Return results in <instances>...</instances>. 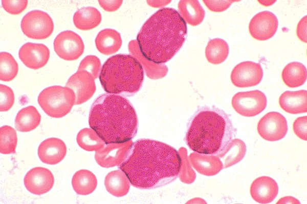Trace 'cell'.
<instances>
[{
    "mask_svg": "<svg viewBox=\"0 0 307 204\" xmlns=\"http://www.w3.org/2000/svg\"><path fill=\"white\" fill-rule=\"evenodd\" d=\"M181 166L180 155L173 147L157 140L140 138L131 145L119 168L133 187L152 190L175 180Z\"/></svg>",
    "mask_w": 307,
    "mask_h": 204,
    "instance_id": "1",
    "label": "cell"
},
{
    "mask_svg": "<svg viewBox=\"0 0 307 204\" xmlns=\"http://www.w3.org/2000/svg\"><path fill=\"white\" fill-rule=\"evenodd\" d=\"M186 22L171 8L159 9L144 23L137 36L139 48L147 60L157 64L170 60L184 44Z\"/></svg>",
    "mask_w": 307,
    "mask_h": 204,
    "instance_id": "2",
    "label": "cell"
},
{
    "mask_svg": "<svg viewBox=\"0 0 307 204\" xmlns=\"http://www.w3.org/2000/svg\"><path fill=\"white\" fill-rule=\"evenodd\" d=\"M89 124L106 145L132 139L139 127L136 111L130 101L123 95L108 93L93 101Z\"/></svg>",
    "mask_w": 307,
    "mask_h": 204,
    "instance_id": "3",
    "label": "cell"
},
{
    "mask_svg": "<svg viewBox=\"0 0 307 204\" xmlns=\"http://www.w3.org/2000/svg\"><path fill=\"white\" fill-rule=\"evenodd\" d=\"M236 134V129L224 110L203 106L189 119L184 139L195 152L217 155L226 149Z\"/></svg>",
    "mask_w": 307,
    "mask_h": 204,
    "instance_id": "4",
    "label": "cell"
},
{
    "mask_svg": "<svg viewBox=\"0 0 307 204\" xmlns=\"http://www.w3.org/2000/svg\"><path fill=\"white\" fill-rule=\"evenodd\" d=\"M144 76L143 67L136 57L118 54L103 63L99 80L106 92L132 96L142 88Z\"/></svg>",
    "mask_w": 307,
    "mask_h": 204,
    "instance_id": "5",
    "label": "cell"
},
{
    "mask_svg": "<svg viewBox=\"0 0 307 204\" xmlns=\"http://www.w3.org/2000/svg\"><path fill=\"white\" fill-rule=\"evenodd\" d=\"M74 92L68 87L52 86L44 89L38 96V103L43 111L53 118L67 115L75 105Z\"/></svg>",
    "mask_w": 307,
    "mask_h": 204,
    "instance_id": "6",
    "label": "cell"
},
{
    "mask_svg": "<svg viewBox=\"0 0 307 204\" xmlns=\"http://www.w3.org/2000/svg\"><path fill=\"white\" fill-rule=\"evenodd\" d=\"M20 27L23 33L28 37L43 39L49 37L54 30V23L46 12L34 10L27 13L22 18Z\"/></svg>",
    "mask_w": 307,
    "mask_h": 204,
    "instance_id": "7",
    "label": "cell"
},
{
    "mask_svg": "<svg viewBox=\"0 0 307 204\" xmlns=\"http://www.w3.org/2000/svg\"><path fill=\"white\" fill-rule=\"evenodd\" d=\"M267 104L265 94L258 90L237 92L231 100L234 110L246 117H253L260 114L265 110Z\"/></svg>",
    "mask_w": 307,
    "mask_h": 204,
    "instance_id": "8",
    "label": "cell"
},
{
    "mask_svg": "<svg viewBox=\"0 0 307 204\" xmlns=\"http://www.w3.org/2000/svg\"><path fill=\"white\" fill-rule=\"evenodd\" d=\"M55 53L65 60L78 59L83 53L84 45L81 37L71 30L61 32L53 43Z\"/></svg>",
    "mask_w": 307,
    "mask_h": 204,
    "instance_id": "9",
    "label": "cell"
},
{
    "mask_svg": "<svg viewBox=\"0 0 307 204\" xmlns=\"http://www.w3.org/2000/svg\"><path fill=\"white\" fill-rule=\"evenodd\" d=\"M257 130L259 135L264 139L274 141L284 137L288 127L284 116L277 112H270L259 120Z\"/></svg>",
    "mask_w": 307,
    "mask_h": 204,
    "instance_id": "10",
    "label": "cell"
},
{
    "mask_svg": "<svg viewBox=\"0 0 307 204\" xmlns=\"http://www.w3.org/2000/svg\"><path fill=\"white\" fill-rule=\"evenodd\" d=\"M263 70L261 65L252 61H245L233 69L230 78L237 87L247 88L257 85L261 81Z\"/></svg>",
    "mask_w": 307,
    "mask_h": 204,
    "instance_id": "11",
    "label": "cell"
},
{
    "mask_svg": "<svg viewBox=\"0 0 307 204\" xmlns=\"http://www.w3.org/2000/svg\"><path fill=\"white\" fill-rule=\"evenodd\" d=\"M278 26L276 16L269 11L255 14L249 25V31L252 37L258 40H266L276 33Z\"/></svg>",
    "mask_w": 307,
    "mask_h": 204,
    "instance_id": "12",
    "label": "cell"
},
{
    "mask_svg": "<svg viewBox=\"0 0 307 204\" xmlns=\"http://www.w3.org/2000/svg\"><path fill=\"white\" fill-rule=\"evenodd\" d=\"M65 86L71 88L75 93V105L85 103L93 96L96 87L95 78L86 71L77 70L68 80Z\"/></svg>",
    "mask_w": 307,
    "mask_h": 204,
    "instance_id": "13",
    "label": "cell"
},
{
    "mask_svg": "<svg viewBox=\"0 0 307 204\" xmlns=\"http://www.w3.org/2000/svg\"><path fill=\"white\" fill-rule=\"evenodd\" d=\"M24 182L29 192L40 195L51 190L54 183V177L50 170L37 167L31 169L26 173Z\"/></svg>",
    "mask_w": 307,
    "mask_h": 204,
    "instance_id": "14",
    "label": "cell"
},
{
    "mask_svg": "<svg viewBox=\"0 0 307 204\" xmlns=\"http://www.w3.org/2000/svg\"><path fill=\"white\" fill-rule=\"evenodd\" d=\"M49 48L42 44L28 42L19 49L18 56L27 67L37 70L45 66L50 58Z\"/></svg>",
    "mask_w": 307,
    "mask_h": 204,
    "instance_id": "15",
    "label": "cell"
},
{
    "mask_svg": "<svg viewBox=\"0 0 307 204\" xmlns=\"http://www.w3.org/2000/svg\"><path fill=\"white\" fill-rule=\"evenodd\" d=\"M67 151V146L63 140L51 137L40 143L38 148V155L42 162L54 165L63 159Z\"/></svg>",
    "mask_w": 307,
    "mask_h": 204,
    "instance_id": "16",
    "label": "cell"
},
{
    "mask_svg": "<svg viewBox=\"0 0 307 204\" xmlns=\"http://www.w3.org/2000/svg\"><path fill=\"white\" fill-rule=\"evenodd\" d=\"M252 198L260 203L271 202L278 193V186L276 181L267 176H262L256 178L250 186Z\"/></svg>",
    "mask_w": 307,
    "mask_h": 204,
    "instance_id": "17",
    "label": "cell"
},
{
    "mask_svg": "<svg viewBox=\"0 0 307 204\" xmlns=\"http://www.w3.org/2000/svg\"><path fill=\"white\" fill-rule=\"evenodd\" d=\"M280 107L286 112L297 114L307 112V91H286L279 98Z\"/></svg>",
    "mask_w": 307,
    "mask_h": 204,
    "instance_id": "18",
    "label": "cell"
},
{
    "mask_svg": "<svg viewBox=\"0 0 307 204\" xmlns=\"http://www.w3.org/2000/svg\"><path fill=\"white\" fill-rule=\"evenodd\" d=\"M97 50L104 55H111L117 52L122 46L120 34L116 30L106 28L99 32L95 38Z\"/></svg>",
    "mask_w": 307,
    "mask_h": 204,
    "instance_id": "19",
    "label": "cell"
},
{
    "mask_svg": "<svg viewBox=\"0 0 307 204\" xmlns=\"http://www.w3.org/2000/svg\"><path fill=\"white\" fill-rule=\"evenodd\" d=\"M128 51L141 63L145 71L146 76L152 79L162 78L168 71L165 64H155L144 57L140 52L137 40H131L128 45Z\"/></svg>",
    "mask_w": 307,
    "mask_h": 204,
    "instance_id": "20",
    "label": "cell"
},
{
    "mask_svg": "<svg viewBox=\"0 0 307 204\" xmlns=\"http://www.w3.org/2000/svg\"><path fill=\"white\" fill-rule=\"evenodd\" d=\"M192 163L200 173L213 176L224 169L220 158L217 155L202 154L196 152L191 156Z\"/></svg>",
    "mask_w": 307,
    "mask_h": 204,
    "instance_id": "21",
    "label": "cell"
},
{
    "mask_svg": "<svg viewBox=\"0 0 307 204\" xmlns=\"http://www.w3.org/2000/svg\"><path fill=\"white\" fill-rule=\"evenodd\" d=\"M179 13L186 23L195 26L204 20L205 12L197 0H181L178 5Z\"/></svg>",
    "mask_w": 307,
    "mask_h": 204,
    "instance_id": "22",
    "label": "cell"
},
{
    "mask_svg": "<svg viewBox=\"0 0 307 204\" xmlns=\"http://www.w3.org/2000/svg\"><path fill=\"white\" fill-rule=\"evenodd\" d=\"M75 26L81 30H91L98 26L102 20L101 14L96 8L82 7L78 9L73 15Z\"/></svg>",
    "mask_w": 307,
    "mask_h": 204,
    "instance_id": "23",
    "label": "cell"
},
{
    "mask_svg": "<svg viewBox=\"0 0 307 204\" xmlns=\"http://www.w3.org/2000/svg\"><path fill=\"white\" fill-rule=\"evenodd\" d=\"M41 115L33 106H29L19 110L15 119L16 129L28 132L36 129L40 124Z\"/></svg>",
    "mask_w": 307,
    "mask_h": 204,
    "instance_id": "24",
    "label": "cell"
},
{
    "mask_svg": "<svg viewBox=\"0 0 307 204\" xmlns=\"http://www.w3.org/2000/svg\"><path fill=\"white\" fill-rule=\"evenodd\" d=\"M247 151L246 144L239 138L233 139L226 149L217 156L222 161L224 169L229 168L240 161Z\"/></svg>",
    "mask_w": 307,
    "mask_h": 204,
    "instance_id": "25",
    "label": "cell"
},
{
    "mask_svg": "<svg viewBox=\"0 0 307 204\" xmlns=\"http://www.w3.org/2000/svg\"><path fill=\"white\" fill-rule=\"evenodd\" d=\"M281 77L283 83L288 87L290 88L300 87L306 80V68L300 62H291L287 64L282 70Z\"/></svg>",
    "mask_w": 307,
    "mask_h": 204,
    "instance_id": "26",
    "label": "cell"
},
{
    "mask_svg": "<svg viewBox=\"0 0 307 204\" xmlns=\"http://www.w3.org/2000/svg\"><path fill=\"white\" fill-rule=\"evenodd\" d=\"M71 183L73 190L77 194L87 195L94 191L97 187V180L91 171L81 169L73 175Z\"/></svg>",
    "mask_w": 307,
    "mask_h": 204,
    "instance_id": "27",
    "label": "cell"
},
{
    "mask_svg": "<svg viewBox=\"0 0 307 204\" xmlns=\"http://www.w3.org/2000/svg\"><path fill=\"white\" fill-rule=\"evenodd\" d=\"M229 52L228 43L223 39L215 38L210 39L205 49V56L210 63L217 65L224 62Z\"/></svg>",
    "mask_w": 307,
    "mask_h": 204,
    "instance_id": "28",
    "label": "cell"
},
{
    "mask_svg": "<svg viewBox=\"0 0 307 204\" xmlns=\"http://www.w3.org/2000/svg\"><path fill=\"white\" fill-rule=\"evenodd\" d=\"M78 146L86 151H97L104 142L92 128H85L79 131L76 136Z\"/></svg>",
    "mask_w": 307,
    "mask_h": 204,
    "instance_id": "29",
    "label": "cell"
},
{
    "mask_svg": "<svg viewBox=\"0 0 307 204\" xmlns=\"http://www.w3.org/2000/svg\"><path fill=\"white\" fill-rule=\"evenodd\" d=\"M18 65L13 56L9 53H0V79L10 81L17 75Z\"/></svg>",
    "mask_w": 307,
    "mask_h": 204,
    "instance_id": "30",
    "label": "cell"
},
{
    "mask_svg": "<svg viewBox=\"0 0 307 204\" xmlns=\"http://www.w3.org/2000/svg\"><path fill=\"white\" fill-rule=\"evenodd\" d=\"M17 144V136L15 130L5 125L0 128V152L3 154L15 153Z\"/></svg>",
    "mask_w": 307,
    "mask_h": 204,
    "instance_id": "31",
    "label": "cell"
},
{
    "mask_svg": "<svg viewBox=\"0 0 307 204\" xmlns=\"http://www.w3.org/2000/svg\"><path fill=\"white\" fill-rule=\"evenodd\" d=\"M77 70L86 71L96 79L99 76L101 71L100 60L95 55H87L80 63Z\"/></svg>",
    "mask_w": 307,
    "mask_h": 204,
    "instance_id": "32",
    "label": "cell"
},
{
    "mask_svg": "<svg viewBox=\"0 0 307 204\" xmlns=\"http://www.w3.org/2000/svg\"><path fill=\"white\" fill-rule=\"evenodd\" d=\"M15 100L12 89L5 85L0 84V111L6 112L13 106Z\"/></svg>",
    "mask_w": 307,
    "mask_h": 204,
    "instance_id": "33",
    "label": "cell"
},
{
    "mask_svg": "<svg viewBox=\"0 0 307 204\" xmlns=\"http://www.w3.org/2000/svg\"><path fill=\"white\" fill-rule=\"evenodd\" d=\"M2 5L8 13L17 15L21 13L27 7V0H2Z\"/></svg>",
    "mask_w": 307,
    "mask_h": 204,
    "instance_id": "34",
    "label": "cell"
},
{
    "mask_svg": "<svg viewBox=\"0 0 307 204\" xmlns=\"http://www.w3.org/2000/svg\"><path fill=\"white\" fill-rule=\"evenodd\" d=\"M294 133L299 138L307 140V116L306 115L297 118L293 124Z\"/></svg>",
    "mask_w": 307,
    "mask_h": 204,
    "instance_id": "35",
    "label": "cell"
},
{
    "mask_svg": "<svg viewBox=\"0 0 307 204\" xmlns=\"http://www.w3.org/2000/svg\"><path fill=\"white\" fill-rule=\"evenodd\" d=\"M203 2L210 11L215 12H220L225 11L233 3L238 1L233 0H204Z\"/></svg>",
    "mask_w": 307,
    "mask_h": 204,
    "instance_id": "36",
    "label": "cell"
},
{
    "mask_svg": "<svg viewBox=\"0 0 307 204\" xmlns=\"http://www.w3.org/2000/svg\"><path fill=\"white\" fill-rule=\"evenodd\" d=\"M98 3L100 7L107 12H114L117 10L123 3L121 0H99Z\"/></svg>",
    "mask_w": 307,
    "mask_h": 204,
    "instance_id": "37",
    "label": "cell"
},
{
    "mask_svg": "<svg viewBox=\"0 0 307 204\" xmlns=\"http://www.w3.org/2000/svg\"><path fill=\"white\" fill-rule=\"evenodd\" d=\"M306 15L303 16L298 22L297 26L296 33L298 38L304 42H307L306 39Z\"/></svg>",
    "mask_w": 307,
    "mask_h": 204,
    "instance_id": "38",
    "label": "cell"
},
{
    "mask_svg": "<svg viewBox=\"0 0 307 204\" xmlns=\"http://www.w3.org/2000/svg\"><path fill=\"white\" fill-rule=\"evenodd\" d=\"M300 201L296 199V198L293 197V196H285L281 198L280 199H279L278 200V201L276 202V203L278 204V203H281V204H284V203H294V204H297V203H300Z\"/></svg>",
    "mask_w": 307,
    "mask_h": 204,
    "instance_id": "39",
    "label": "cell"
},
{
    "mask_svg": "<svg viewBox=\"0 0 307 204\" xmlns=\"http://www.w3.org/2000/svg\"><path fill=\"white\" fill-rule=\"evenodd\" d=\"M171 1L160 0V1H147L148 5L152 7L158 8L166 6L169 4Z\"/></svg>",
    "mask_w": 307,
    "mask_h": 204,
    "instance_id": "40",
    "label": "cell"
}]
</instances>
